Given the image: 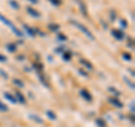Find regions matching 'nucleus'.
Instances as JSON below:
<instances>
[{"mask_svg":"<svg viewBox=\"0 0 135 127\" xmlns=\"http://www.w3.org/2000/svg\"><path fill=\"white\" fill-rule=\"evenodd\" d=\"M0 22H2L3 24H5V25H7L8 27H10V29H11V31H12V32H14V33L16 34L17 36H19V37H22V36H23V33L20 32L19 29L17 28V27L15 26V25H14V24H12V23L10 22L9 19H7L6 17L3 16V15H1V14H0Z\"/></svg>","mask_w":135,"mask_h":127,"instance_id":"nucleus-1","label":"nucleus"},{"mask_svg":"<svg viewBox=\"0 0 135 127\" xmlns=\"http://www.w3.org/2000/svg\"><path fill=\"white\" fill-rule=\"evenodd\" d=\"M71 24L74 25V26L77 27V28L79 29V31H81V32H82V33H83L84 35H86V36H87L89 40H94V38H95L94 35H92V33H91V32H90L89 29H88L86 26H84V25L80 24L79 22H75V20H71Z\"/></svg>","mask_w":135,"mask_h":127,"instance_id":"nucleus-2","label":"nucleus"},{"mask_svg":"<svg viewBox=\"0 0 135 127\" xmlns=\"http://www.w3.org/2000/svg\"><path fill=\"white\" fill-rule=\"evenodd\" d=\"M112 35L115 37L116 40H123L124 38V34L122 31H118V29H113L112 31Z\"/></svg>","mask_w":135,"mask_h":127,"instance_id":"nucleus-3","label":"nucleus"},{"mask_svg":"<svg viewBox=\"0 0 135 127\" xmlns=\"http://www.w3.org/2000/svg\"><path fill=\"white\" fill-rule=\"evenodd\" d=\"M80 95H81L82 98L86 99L87 101H91L92 100V96L90 95V92L88 90H81V91H80Z\"/></svg>","mask_w":135,"mask_h":127,"instance_id":"nucleus-4","label":"nucleus"},{"mask_svg":"<svg viewBox=\"0 0 135 127\" xmlns=\"http://www.w3.org/2000/svg\"><path fill=\"white\" fill-rule=\"evenodd\" d=\"M27 12L29 15H32L33 17H40L41 16V14L38 11H37L36 9H34V8H31V7H28L27 8Z\"/></svg>","mask_w":135,"mask_h":127,"instance_id":"nucleus-5","label":"nucleus"},{"mask_svg":"<svg viewBox=\"0 0 135 127\" xmlns=\"http://www.w3.org/2000/svg\"><path fill=\"white\" fill-rule=\"evenodd\" d=\"M3 97H5V98L7 99V100H9L10 102H17V100H16V97H14L12 95H10L9 92H5V94H3Z\"/></svg>","mask_w":135,"mask_h":127,"instance_id":"nucleus-6","label":"nucleus"},{"mask_svg":"<svg viewBox=\"0 0 135 127\" xmlns=\"http://www.w3.org/2000/svg\"><path fill=\"white\" fill-rule=\"evenodd\" d=\"M109 101H110V104H113L114 106H116V107H118V108L123 107V104H122L117 98H112V99H109Z\"/></svg>","mask_w":135,"mask_h":127,"instance_id":"nucleus-7","label":"nucleus"},{"mask_svg":"<svg viewBox=\"0 0 135 127\" xmlns=\"http://www.w3.org/2000/svg\"><path fill=\"white\" fill-rule=\"evenodd\" d=\"M16 100L17 101H19V102H22V104H25L26 102V100H25V97L20 94L19 91H17L16 92Z\"/></svg>","mask_w":135,"mask_h":127,"instance_id":"nucleus-8","label":"nucleus"},{"mask_svg":"<svg viewBox=\"0 0 135 127\" xmlns=\"http://www.w3.org/2000/svg\"><path fill=\"white\" fill-rule=\"evenodd\" d=\"M80 63H81V64H82L83 66L88 67L89 70H92V69H94V66H92V64H91V63H90L89 61H87V60H83V58H82V60H80Z\"/></svg>","mask_w":135,"mask_h":127,"instance_id":"nucleus-9","label":"nucleus"},{"mask_svg":"<svg viewBox=\"0 0 135 127\" xmlns=\"http://www.w3.org/2000/svg\"><path fill=\"white\" fill-rule=\"evenodd\" d=\"M78 5H79V7H80V9H81V12L83 15H87V8H86V6L83 5V2L81 1V0H78Z\"/></svg>","mask_w":135,"mask_h":127,"instance_id":"nucleus-10","label":"nucleus"},{"mask_svg":"<svg viewBox=\"0 0 135 127\" xmlns=\"http://www.w3.org/2000/svg\"><path fill=\"white\" fill-rule=\"evenodd\" d=\"M9 3H10V6L12 8H15V9H19V3L17 1H15V0H10Z\"/></svg>","mask_w":135,"mask_h":127,"instance_id":"nucleus-11","label":"nucleus"},{"mask_svg":"<svg viewBox=\"0 0 135 127\" xmlns=\"http://www.w3.org/2000/svg\"><path fill=\"white\" fill-rule=\"evenodd\" d=\"M96 124L98 125L99 127H105V126H106L105 121H104L103 119H100V118H97V119H96Z\"/></svg>","mask_w":135,"mask_h":127,"instance_id":"nucleus-12","label":"nucleus"},{"mask_svg":"<svg viewBox=\"0 0 135 127\" xmlns=\"http://www.w3.org/2000/svg\"><path fill=\"white\" fill-rule=\"evenodd\" d=\"M49 28L51 29V31L54 32V31H57V29L60 28V26H59L57 24H50V25H49Z\"/></svg>","mask_w":135,"mask_h":127,"instance_id":"nucleus-13","label":"nucleus"},{"mask_svg":"<svg viewBox=\"0 0 135 127\" xmlns=\"http://www.w3.org/2000/svg\"><path fill=\"white\" fill-rule=\"evenodd\" d=\"M46 115H47L52 120H55L56 119V115L53 111H46Z\"/></svg>","mask_w":135,"mask_h":127,"instance_id":"nucleus-14","label":"nucleus"},{"mask_svg":"<svg viewBox=\"0 0 135 127\" xmlns=\"http://www.w3.org/2000/svg\"><path fill=\"white\" fill-rule=\"evenodd\" d=\"M29 117H31L33 120H35V121H37V123H40V124H42V123H43V120H42L41 118H40L38 116H36V115H31Z\"/></svg>","mask_w":135,"mask_h":127,"instance_id":"nucleus-15","label":"nucleus"},{"mask_svg":"<svg viewBox=\"0 0 135 127\" xmlns=\"http://www.w3.org/2000/svg\"><path fill=\"white\" fill-rule=\"evenodd\" d=\"M7 50L9 51V52H15V51H16V45L15 44H8Z\"/></svg>","mask_w":135,"mask_h":127,"instance_id":"nucleus-16","label":"nucleus"},{"mask_svg":"<svg viewBox=\"0 0 135 127\" xmlns=\"http://www.w3.org/2000/svg\"><path fill=\"white\" fill-rule=\"evenodd\" d=\"M25 29H26V31H27V33H28V34H29V35H31L32 37H34V36H35V33L33 32V29H32L31 27H28V26H25Z\"/></svg>","mask_w":135,"mask_h":127,"instance_id":"nucleus-17","label":"nucleus"},{"mask_svg":"<svg viewBox=\"0 0 135 127\" xmlns=\"http://www.w3.org/2000/svg\"><path fill=\"white\" fill-rule=\"evenodd\" d=\"M7 110H8V107L5 104H2L1 101H0V111H7Z\"/></svg>","mask_w":135,"mask_h":127,"instance_id":"nucleus-18","label":"nucleus"},{"mask_svg":"<svg viewBox=\"0 0 135 127\" xmlns=\"http://www.w3.org/2000/svg\"><path fill=\"white\" fill-rule=\"evenodd\" d=\"M122 56H123V58H124V60H126V61H131V60H132V56H131L128 53H124Z\"/></svg>","mask_w":135,"mask_h":127,"instance_id":"nucleus-19","label":"nucleus"},{"mask_svg":"<svg viewBox=\"0 0 135 127\" xmlns=\"http://www.w3.org/2000/svg\"><path fill=\"white\" fill-rule=\"evenodd\" d=\"M14 83L16 84V86H18V87H24V83L20 81V80H18V79H15L14 80Z\"/></svg>","mask_w":135,"mask_h":127,"instance_id":"nucleus-20","label":"nucleus"},{"mask_svg":"<svg viewBox=\"0 0 135 127\" xmlns=\"http://www.w3.org/2000/svg\"><path fill=\"white\" fill-rule=\"evenodd\" d=\"M63 58H64L65 61H70L71 60V54L70 53H64L63 54Z\"/></svg>","mask_w":135,"mask_h":127,"instance_id":"nucleus-21","label":"nucleus"},{"mask_svg":"<svg viewBox=\"0 0 135 127\" xmlns=\"http://www.w3.org/2000/svg\"><path fill=\"white\" fill-rule=\"evenodd\" d=\"M49 1L51 3H53V5H55V6H59V5H61V0H49Z\"/></svg>","mask_w":135,"mask_h":127,"instance_id":"nucleus-22","label":"nucleus"},{"mask_svg":"<svg viewBox=\"0 0 135 127\" xmlns=\"http://www.w3.org/2000/svg\"><path fill=\"white\" fill-rule=\"evenodd\" d=\"M109 91H110V92H114V94H115L116 96H119V95H120V92H118L115 88H109Z\"/></svg>","mask_w":135,"mask_h":127,"instance_id":"nucleus-23","label":"nucleus"},{"mask_svg":"<svg viewBox=\"0 0 135 127\" xmlns=\"http://www.w3.org/2000/svg\"><path fill=\"white\" fill-rule=\"evenodd\" d=\"M125 81H126V82H127V84H128V86H129L131 88H132V89H134V84H133L132 82H131V81H129V80H128L127 78H125Z\"/></svg>","mask_w":135,"mask_h":127,"instance_id":"nucleus-24","label":"nucleus"},{"mask_svg":"<svg viewBox=\"0 0 135 127\" xmlns=\"http://www.w3.org/2000/svg\"><path fill=\"white\" fill-rule=\"evenodd\" d=\"M57 38L60 40V41H65V40H66V37H65L64 35H63V34H60V35L57 36Z\"/></svg>","mask_w":135,"mask_h":127,"instance_id":"nucleus-25","label":"nucleus"},{"mask_svg":"<svg viewBox=\"0 0 135 127\" xmlns=\"http://www.w3.org/2000/svg\"><path fill=\"white\" fill-rule=\"evenodd\" d=\"M7 60V57L5 56V55H2V54H0V61L1 62H5Z\"/></svg>","mask_w":135,"mask_h":127,"instance_id":"nucleus-26","label":"nucleus"},{"mask_svg":"<svg viewBox=\"0 0 135 127\" xmlns=\"http://www.w3.org/2000/svg\"><path fill=\"white\" fill-rule=\"evenodd\" d=\"M110 17H112V20H114V18H115V17H116V12H115V11H112Z\"/></svg>","mask_w":135,"mask_h":127,"instance_id":"nucleus-27","label":"nucleus"},{"mask_svg":"<svg viewBox=\"0 0 135 127\" xmlns=\"http://www.w3.org/2000/svg\"><path fill=\"white\" fill-rule=\"evenodd\" d=\"M0 72H1V74L3 75V77H5V79H8V75L6 74V72H3L2 70H0Z\"/></svg>","mask_w":135,"mask_h":127,"instance_id":"nucleus-28","label":"nucleus"},{"mask_svg":"<svg viewBox=\"0 0 135 127\" xmlns=\"http://www.w3.org/2000/svg\"><path fill=\"white\" fill-rule=\"evenodd\" d=\"M120 25H123L124 27H126V26H127V24H126V22H125V20H122V22H120Z\"/></svg>","mask_w":135,"mask_h":127,"instance_id":"nucleus-29","label":"nucleus"},{"mask_svg":"<svg viewBox=\"0 0 135 127\" xmlns=\"http://www.w3.org/2000/svg\"><path fill=\"white\" fill-rule=\"evenodd\" d=\"M63 50H64V47L62 46V47H60V48H56V52H62Z\"/></svg>","mask_w":135,"mask_h":127,"instance_id":"nucleus-30","label":"nucleus"},{"mask_svg":"<svg viewBox=\"0 0 135 127\" xmlns=\"http://www.w3.org/2000/svg\"><path fill=\"white\" fill-rule=\"evenodd\" d=\"M129 107L132 108V109H131V110H132V111H134V102H132V106H129Z\"/></svg>","mask_w":135,"mask_h":127,"instance_id":"nucleus-31","label":"nucleus"},{"mask_svg":"<svg viewBox=\"0 0 135 127\" xmlns=\"http://www.w3.org/2000/svg\"><path fill=\"white\" fill-rule=\"evenodd\" d=\"M29 1L33 2V3H37V1H38V0H29Z\"/></svg>","mask_w":135,"mask_h":127,"instance_id":"nucleus-32","label":"nucleus"}]
</instances>
